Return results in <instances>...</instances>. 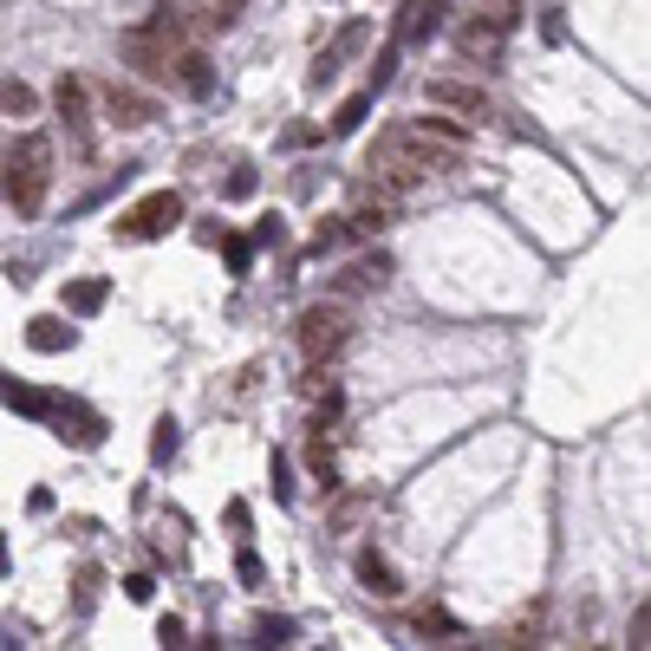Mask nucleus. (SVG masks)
Wrapping results in <instances>:
<instances>
[{
  "mask_svg": "<svg viewBox=\"0 0 651 651\" xmlns=\"http://www.w3.org/2000/svg\"><path fill=\"white\" fill-rule=\"evenodd\" d=\"M46 189H52V137L46 130H26L7 157H0V196L13 215H39L46 209Z\"/></svg>",
  "mask_w": 651,
  "mask_h": 651,
  "instance_id": "obj_1",
  "label": "nucleus"
},
{
  "mask_svg": "<svg viewBox=\"0 0 651 651\" xmlns=\"http://www.w3.org/2000/svg\"><path fill=\"white\" fill-rule=\"evenodd\" d=\"M293 339H300V359H306V365H333V359L352 346V313H346L339 300H320V306L300 313V333H293Z\"/></svg>",
  "mask_w": 651,
  "mask_h": 651,
  "instance_id": "obj_2",
  "label": "nucleus"
},
{
  "mask_svg": "<svg viewBox=\"0 0 651 651\" xmlns=\"http://www.w3.org/2000/svg\"><path fill=\"white\" fill-rule=\"evenodd\" d=\"M183 222V196L176 189H150L143 202H130L124 215H117V241H157V235H170Z\"/></svg>",
  "mask_w": 651,
  "mask_h": 651,
  "instance_id": "obj_3",
  "label": "nucleus"
},
{
  "mask_svg": "<svg viewBox=\"0 0 651 651\" xmlns=\"http://www.w3.org/2000/svg\"><path fill=\"white\" fill-rule=\"evenodd\" d=\"M163 7L183 20V33H228L248 0H163Z\"/></svg>",
  "mask_w": 651,
  "mask_h": 651,
  "instance_id": "obj_4",
  "label": "nucleus"
},
{
  "mask_svg": "<svg viewBox=\"0 0 651 651\" xmlns=\"http://www.w3.org/2000/svg\"><path fill=\"white\" fill-rule=\"evenodd\" d=\"M424 104L463 111V117H489V98H483V85H470V78H430V85H424Z\"/></svg>",
  "mask_w": 651,
  "mask_h": 651,
  "instance_id": "obj_5",
  "label": "nucleus"
},
{
  "mask_svg": "<svg viewBox=\"0 0 651 651\" xmlns=\"http://www.w3.org/2000/svg\"><path fill=\"white\" fill-rule=\"evenodd\" d=\"M98 98H104V117H111V124H124V130H143V124L157 117V104H150L143 91L117 85V78H104V85H98Z\"/></svg>",
  "mask_w": 651,
  "mask_h": 651,
  "instance_id": "obj_6",
  "label": "nucleus"
},
{
  "mask_svg": "<svg viewBox=\"0 0 651 651\" xmlns=\"http://www.w3.org/2000/svg\"><path fill=\"white\" fill-rule=\"evenodd\" d=\"M170 78H176L189 98H209V91H215V72H209V52H202V46H183V52L170 59Z\"/></svg>",
  "mask_w": 651,
  "mask_h": 651,
  "instance_id": "obj_7",
  "label": "nucleus"
},
{
  "mask_svg": "<svg viewBox=\"0 0 651 651\" xmlns=\"http://www.w3.org/2000/svg\"><path fill=\"white\" fill-rule=\"evenodd\" d=\"M385 280H391V254H365V261H352V267L333 280V293L352 300V293H372V287H385Z\"/></svg>",
  "mask_w": 651,
  "mask_h": 651,
  "instance_id": "obj_8",
  "label": "nucleus"
},
{
  "mask_svg": "<svg viewBox=\"0 0 651 651\" xmlns=\"http://www.w3.org/2000/svg\"><path fill=\"white\" fill-rule=\"evenodd\" d=\"M352 574H359V587H365V593H378V600H398V593H404V587H398V567H391L378 548H359Z\"/></svg>",
  "mask_w": 651,
  "mask_h": 651,
  "instance_id": "obj_9",
  "label": "nucleus"
},
{
  "mask_svg": "<svg viewBox=\"0 0 651 651\" xmlns=\"http://www.w3.org/2000/svg\"><path fill=\"white\" fill-rule=\"evenodd\" d=\"M52 424H59V437H72L78 450H98V443H104V424H98L91 411H65V404H52Z\"/></svg>",
  "mask_w": 651,
  "mask_h": 651,
  "instance_id": "obj_10",
  "label": "nucleus"
},
{
  "mask_svg": "<svg viewBox=\"0 0 651 651\" xmlns=\"http://www.w3.org/2000/svg\"><path fill=\"white\" fill-rule=\"evenodd\" d=\"M437 26H443V0H404V20H398V33H404V39H417V46H424Z\"/></svg>",
  "mask_w": 651,
  "mask_h": 651,
  "instance_id": "obj_11",
  "label": "nucleus"
},
{
  "mask_svg": "<svg viewBox=\"0 0 651 651\" xmlns=\"http://www.w3.org/2000/svg\"><path fill=\"white\" fill-rule=\"evenodd\" d=\"M72 339H78V333H72V326H65L59 313H39V320L26 326V346H33V352H65Z\"/></svg>",
  "mask_w": 651,
  "mask_h": 651,
  "instance_id": "obj_12",
  "label": "nucleus"
},
{
  "mask_svg": "<svg viewBox=\"0 0 651 651\" xmlns=\"http://www.w3.org/2000/svg\"><path fill=\"white\" fill-rule=\"evenodd\" d=\"M385 222H391V202H385V196H378V202H372V189H365V202H359V209H352V215H346V222H339V228H346V235H359V241H365V235H378V228H385Z\"/></svg>",
  "mask_w": 651,
  "mask_h": 651,
  "instance_id": "obj_13",
  "label": "nucleus"
},
{
  "mask_svg": "<svg viewBox=\"0 0 651 651\" xmlns=\"http://www.w3.org/2000/svg\"><path fill=\"white\" fill-rule=\"evenodd\" d=\"M456 46H463L470 59H496V52H502V26H489V20H470Z\"/></svg>",
  "mask_w": 651,
  "mask_h": 651,
  "instance_id": "obj_14",
  "label": "nucleus"
},
{
  "mask_svg": "<svg viewBox=\"0 0 651 651\" xmlns=\"http://www.w3.org/2000/svg\"><path fill=\"white\" fill-rule=\"evenodd\" d=\"M52 104H59V117L85 137V85L78 78H59V91H52Z\"/></svg>",
  "mask_w": 651,
  "mask_h": 651,
  "instance_id": "obj_15",
  "label": "nucleus"
},
{
  "mask_svg": "<svg viewBox=\"0 0 651 651\" xmlns=\"http://www.w3.org/2000/svg\"><path fill=\"white\" fill-rule=\"evenodd\" d=\"M104 293H111L104 280H72V287H65V313H98Z\"/></svg>",
  "mask_w": 651,
  "mask_h": 651,
  "instance_id": "obj_16",
  "label": "nucleus"
},
{
  "mask_svg": "<svg viewBox=\"0 0 651 651\" xmlns=\"http://www.w3.org/2000/svg\"><path fill=\"white\" fill-rule=\"evenodd\" d=\"M411 626H417V633H424V639H430V633H437V639H463V626H456V619H450V613H443V606H424V613H417V619H411Z\"/></svg>",
  "mask_w": 651,
  "mask_h": 651,
  "instance_id": "obj_17",
  "label": "nucleus"
},
{
  "mask_svg": "<svg viewBox=\"0 0 651 651\" xmlns=\"http://www.w3.org/2000/svg\"><path fill=\"white\" fill-rule=\"evenodd\" d=\"M365 111H372V91L346 98V104H339V117H333V130H339V137H346V130H359V124H365Z\"/></svg>",
  "mask_w": 651,
  "mask_h": 651,
  "instance_id": "obj_18",
  "label": "nucleus"
},
{
  "mask_svg": "<svg viewBox=\"0 0 651 651\" xmlns=\"http://www.w3.org/2000/svg\"><path fill=\"white\" fill-rule=\"evenodd\" d=\"M7 404H13L20 417H52V404H59V398H46V391H7Z\"/></svg>",
  "mask_w": 651,
  "mask_h": 651,
  "instance_id": "obj_19",
  "label": "nucleus"
},
{
  "mask_svg": "<svg viewBox=\"0 0 651 651\" xmlns=\"http://www.w3.org/2000/svg\"><path fill=\"white\" fill-rule=\"evenodd\" d=\"M483 20L502 26V33H515L522 26V0H483Z\"/></svg>",
  "mask_w": 651,
  "mask_h": 651,
  "instance_id": "obj_20",
  "label": "nucleus"
},
{
  "mask_svg": "<svg viewBox=\"0 0 651 651\" xmlns=\"http://www.w3.org/2000/svg\"><path fill=\"white\" fill-rule=\"evenodd\" d=\"M0 111H7V117H26V111H33V91H26L20 78H7V85H0Z\"/></svg>",
  "mask_w": 651,
  "mask_h": 651,
  "instance_id": "obj_21",
  "label": "nucleus"
},
{
  "mask_svg": "<svg viewBox=\"0 0 651 651\" xmlns=\"http://www.w3.org/2000/svg\"><path fill=\"white\" fill-rule=\"evenodd\" d=\"M254 183H261V176H254V170L241 163V170H235V176L222 183V196H228V202H248V196H254Z\"/></svg>",
  "mask_w": 651,
  "mask_h": 651,
  "instance_id": "obj_22",
  "label": "nucleus"
},
{
  "mask_svg": "<svg viewBox=\"0 0 651 651\" xmlns=\"http://www.w3.org/2000/svg\"><path fill=\"white\" fill-rule=\"evenodd\" d=\"M170 456H176V424L163 417V424H157V437H150V463H170Z\"/></svg>",
  "mask_w": 651,
  "mask_h": 651,
  "instance_id": "obj_23",
  "label": "nucleus"
},
{
  "mask_svg": "<svg viewBox=\"0 0 651 651\" xmlns=\"http://www.w3.org/2000/svg\"><path fill=\"white\" fill-rule=\"evenodd\" d=\"M228 267H235V274L254 267V241H248V235H228Z\"/></svg>",
  "mask_w": 651,
  "mask_h": 651,
  "instance_id": "obj_24",
  "label": "nucleus"
},
{
  "mask_svg": "<svg viewBox=\"0 0 651 651\" xmlns=\"http://www.w3.org/2000/svg\"><path fill=\"white\" fill-rule=\"evenodd\" d=\"M254 633H261V646H287V639H293V619H261Z\"/></svg>",
  "mask_w": 651,
  "mask_h": 651,
  "instance_id": "obj_25",
  "label": "nucleus"
},
{
  "mask_svg": "<svg viewBox=\"0 0 651 651\" xmlns=\"http://www.w3.org/2000/svg\"><path fill=\"white\" fill-rule=\"evenodd\" d=\"M391 72H398V46H385V52H378V65H372V91H378V85H391Z\"/></svg>",
  "mask_w": 651,
  "mask_h": 651,
  "instance_id": "obj_26",
  "label": "nucleus"
},
{
  "mask_svg": "<svg viewBox=\"0 0 651 651\" xmlns=\"http://www.w3.org/2000/svg\"><path fill=\"white\" fill-rule=\"evenodd\" d=\"M124 593H130V600H150V593H157V580H150V574H130V580H124Z\"/></svg>",
  "mask_w": 651,
  "mask_h": 651,
  "instance_id": "obj_27",
  "label": "nucleus"
},
{
  "mask_svg": "<svg viewBox=\"0 0 651 651\" xmlns=\"http://www.w3.org/2000/svg\"><path fill=\"white\" fill-rule=\"evenodd\" d=\"M157 639H163V646H189V639H183V619H163V626H157Z\"/></svg>",
  "mask_w": 651,
  "mask_h": 651,
  "instance_id": "obj_28",
  "label": "nucleus"
}]
</instances>
